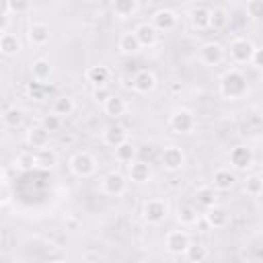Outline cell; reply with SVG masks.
<instances>
[{
    "label": "cell",
    "mask_w": 263,
    "mask_h": 263,
    "mask_svg": "<svg viewBox=\"0 0 263 263\" xmlns=\"http://www.w3.org/2000/svg\"><path fill=\"white\" fill-rule=\"evenodd\" d=\"M218 88H220L222 99H226V101H238V99H242L247 95L249 82H247V76L238 68H228L218 78Z\"/></svg>",
    "instance_id": "6da1fadb"
},
{
    "label": "cell",
    "mask_w": 263,
    "mask_h": 263,
    "mask_svg": "<svg viewBox=\"0 0 263 263\" xmlns=\"http://www.w3.org/2000/svg\"><path fill=\"white\" fill-rule=\"evenodd\" d=\"M68 168H70V173H72L74 177H78V179H88V177H92V175L97 173V158H95L90 152H86V150H78V152H74V154L70 156Z\"/></svg>",
    "instance_id": "7a4b0ae2"
},
{
    "label": "cell",
    "mask_w": 263,
    "mask_h": 263,
    "mask_svg": "<svg viewBox=\"0 0 263 263\" xmlns=\"http://www.w3.org/2000/svg\"><path fill=\"white\" fill-rule=\"evenodd\" d=\"M168 127L175 132V134H193L195 127H197V119L193 115L191 109L187 107H177L171 111L168 115Z\"/></svg>",
    "instance_id": "3957f363"
},
{
    "label": "cell",
    "mask_w": 263,
    "mask_h": 263,
    "mask_svg": "<svg viewBox=\"0 0 263 263\" xmlns=\"http://www.w3.org/2000/svg\"><path fill=\"white\" fill-rule=\"evenodd\" d=\"M185 164H187V154H185V150L181 146L168 144V146L162 148V152H160V166L164 171L179 173V171L185 168Z\"/></svg>",
    "instance_id": "277c9868"
},
{
    "label": "cell",
    "mask_w": 263,
    "mask_h": 263,
    "mask_svg": "<svg viewBox=\"0 0 263 263\" xmlns=\"http://www.w3.org/2000/svg\"><path fill=\"white\" fill-rule=\"evenodd\" d=\"M142 218L144 222L148 224H160L164 222V218L168 216V203L162 199V197H148L144 203H142Z\"/></svg>",
    "instance_id": "5b68a950"
},
{
    "label": "cell",
    "mask_w": 263,
    "mask_h": 263,
    "mask_svg": "<svg viewBox=\"0 0 263 263\" xmlns=\"http://www.w3.org/2000/svg\"><path fill=\"white\" fill-rule=\"evenodd\" d=\"M101 191L109 197H121L127 191V177L121 171H109L101 179Z\"/></svg>",
    "instance_id": "8992f818"
},
{
    "label": "cell",
    "mask_w": 263,
    "mask_h": 263,
    "mask_svg": "<svg viewBox=\"0 0 263 263\" xmlns=\"http://www.w3.org/2000/svg\"><path fill=\"white\" fill-rule=\"evenodd\" d=\"M228 162H230V168L236 173H245V171H249V168H253V164H255V154H253V150L249 148V146H242V144H238V146H234V148H230V152H228Z\"/></svg>",
    "instance_id": "52a82bcc"
},
{
    "label": "cell",
    "mask_w": 263,
    "mask_h": 263,
    "mask_svg": "<svg viewBox=\"0 0 263 263\" xmlns=\"http://www.w3.org/2000/svg\"><path fill=\"white\" fill-rule=\"evenodd\" d=\"M255 43L247 37H234L228 45V55L234 64H249L251 55H253Z\"/></svg>",
    "instance_id": "ba28073f"
},
{
    "label": "cell",
    "mask_w": 263,
    "mask_h": 263,
    "mask_svg": "<svg viewBox=\"0 0 263 263\" xmlns=\"http://www.w3.org/2000/svg\"><path fill=\"white\" fill-rule=\"evenodd\" d=\"M224 55H226V49L218 41H205L197 49V60L203 66H218L224 60Z\"/></svg>",
    "instance_id": "9c48e42d"
},
{
    "label": "cell",
    "mask_w": 263,
    "mask_h": 263,
    "mask_svg": "<svg viewBox=\"0 0 263 263\" xmlns=\"http://www.w3.org/2000/svg\"><path fill=\"white\" fill-rule=\"evenodd\" d=\"M156 31H173L175 27H177V23H179V14H177V10H173V8H168V6H162V8H156L154 12H152V16H150V21H148Z\"/></svg>",
    "instance_id": "30bf717a"
},
{
    "label": "cell",
    "mask_w": 263,
    "mask_h": 263,
    "mask_svg": "<svg viewBox=\"0 0 263 263\" xmlns=\"http://www.w3.org/2000/svg\"><path fill=\"white\" fill-rule=\"evenodd\" d=\"M156 74L152 72V70H146V68H142V70H138L134 76H132V82H129V86H132V90L134 92H138V95H148V92H152L154 88H156Z\"/></svg>",
    "instance_id": "8fae6325"
},
{
    "label": "cell",
    "mask_w": 263,
    "mask_h": 263,
    "mask_svg": "<svg viewBox=\"0 0 263 263\" xmlns=\"http://www.w3.org/2000/svg\"><path fill=\"white\" fill-rule=\"evenodd\" d=\"M189 242H191L189 234H187L185 230H181V228H173V230H168L166 236H164V249H166L171 255H183L185 249L189 247Z\"/></svg>",
    "instance_id": "7c38bea8"
},
{
    "label": "cell",
    "mask_w": 263,
    "mask_h": 263,
    "mask_svg": "<svg viewBox=\"0 0 263 263\" xmlns=\"http://www.w3.org/2000/svg\"><path fill=\"white\" fill-rule=\"evenodd\" d=\"M27 39H29V43H31L33 47H43V45H47L49 39H51V29H49V25L43 23V21H33V23L29 25V29H27Z\"/></svg>",
    "instance_id": "4fadbf2b"
},
{
    "label": "cell",
    "mask_w": 263,
    "mask_h": 263,
    "mask_svg": "<svg viewBox=\"0 0 263 263\" xmlns=\"http://www.w3.org/2000/svg\"><path fill=\"white\" fill-rule=\"evenodd\" d=\"M234 183H236V173L228 166H220L212 173V183L210 185L216 191H230L234 187Z\"/></svg>",
    "instance_id": "5bb4252c"
},
{
    "label": "cell",
    "mask_w": 263,
    "mask_h": 263,
    "mask_svg": "<svg viewBox=\"0 0 263 263\" xmlns=\"http://www.w3.org/2000/svg\"><path fill=\"white\" fill-rule=\"evenodd\" d=\"M203 220H205V224H208L210 228H214V230H222V228L228 226V222H230V214H228L226 208H222V205L216 203V205H212V208L205 210Z\"/></svg>",
    "instance_id": "9a60e30c"
},
{
    "label": "cell",
    "mask_w": 263,
    "mask_h": 263,
    "mask_svg": "<svg viewBox=\"0 0 263 263\" xmlns=\"http://www.w3.org/2000/svg\"><path fill=\"white\" fill-rule=\"evenodd\" d=\"M132 33L136 35V39H138L140 47H154V45H156V41H158V31H156L148 21L138 23V25L134 27V31H132Z\"/></svg>",
    "instance_id": "2e32d148"
},
{
    "label": "cell",
    "mask_w": 263,
    "mask_h": 263,
    "mask_svg": "<svg viewBox=\"0 0 263 263\" xmlns=\"http://www.w3.org/2000/svg\"><path fill=\"white\" fill-rule=\"evenodd\" d=\"M101 140H103L105 146L115 148V146H119L121 142L127 140V129H125L123 125H119V123H109V125L101 132Z\"/></svg>",
    "instance_id": "e0dca14e"
},
{
    "label": "cell",
    "mask_w": 263,
    "mask_h": 263,
    "mask_svg": "<svg viewBox=\"0 0 263 263\" xmlns=\"http://www.w3.org/2000/svg\"><path fill=\"white\" fill-rule=\"evenodd\" d=\"M25 142L31 148V152H39V150L49 146V134L41 125H33V127H29L27 136H25Z\"/></svg>",
    "instance_id": "ac0fdd59"
},
{
    "label": "cell",
    "mask_w": 263,
    "mask_h": 263,
    "mask_svg": "<svg viewBox=\"0 0 263 263\" xmlns=\"http://www.w3.org/2000/svg\"><path fill=\"white\" fill-rule=\"evenodd\" d=\"M127 179L132 183H138V185H144L152 179V168L148 162L144 160H134L127 164Z\"/></svg>",
    "instance_id": "d6986e66"
},
{
    "label": "cell",
    "mask_w": 263,
    "mask_h": 263,
    "mask_svg": "<svg viewBox=\"0 0 263 263\" xmlns=\"http://www.w3.org/2000/svg\"><path fill=\"white\" fill-rule=\"evenodd\" d=\"M51 74H53V66L47 58H37L31 62V76L37 84L45 86V82L51 78Z\"/></svg>",
    "instance_id": "ffe728a7"
},
{
    "label": "cell",
    "mask_w": 263,
    "mask_h": 263,
    "mask_svg": "<svg viewBox=\"0 0 263 263\" xmlns=\"http://www.w3.org/2000/svg\"><path fill=\"white\" fill-rule=\"evenodd\" d=\"M21 49H23V43H21V39H18L16 33L6 31V33L0 35V55L14 58V55L21 53Z\"/></svg>",
    "instance_id": "44dd1931"
},
{
    "label": "cell",
    "mask_w": 263,
    "mask_h": 263,
    "mask_svg": "<svg viewBox=\"0 0 263 263\" xmlns=\"http://www.w3.org/2000/svg\"><path fill=\"white\" fill-rule=\"evenodd\" d=\"M140 8H142V4L138 0H117V2L111 4L113 14L117 18H121V21H127L132 16H136L140 12Z\"/></svg>",
    "instance_id": "7402d4cb"
},
{
    "label": "cell",
    "mask_w": 263,
    "mask_h": 263,
    "mask_svg": "<svg viewBox=\"0 0 263 263\" xmlns=\"http://www.w3.org/2000/svg\"><path fill=\"white\" fill-rule=\"evenodd\" d=\"M189 25L195 31H205L210 27V8L203 4H195L189 10Z\"/></svg>",
    "instance_id": "603a6c76"
},
{
    "label": "cell",
    "mask_w": 263,
    "mask_h": 263,
    "mask_svg": "<svg viewBox=\"0 0 263 263\" xmlns=\"http://www.w3.org/2000/svg\"><path fill=\"white\" fill-rule=\"evenodd\" d=\"M84 78H86V82H90V84H92V88L107 86V82H109V68H107V66H103V64L90 66V68H86Z\"/></svg>",
    "instance_id": "cb8c5ba5"
},
{
    "label": "cell",
    "mask_w": 263,
    "mask_h": 263,
    "mask_svg": "<svg viewBox=\"0 0 263 263\" xmlns=\"http://www.w3.org/2000/svg\"><path fill=\"white\" fill-rule=\"evenodd\" d=\"M103 111H105V115H109V117H113V119H119V117L125 115V111H127V103H125L123 97H119V95H111V97L103 103Z\"/></svg>",
    "instance_id": "d4e9b609"
},
{
    "label": "cell",
    "mask_w": 263,
    "mask_h": 263,
    "mask_svg": "<svg viewBox=\"0 0 263 263\" xmlns=\"http://www.w3.org/2000/svg\"><path fill=\"white\" fill-rule=\"evenodd\" d=\"M199 210L193 203H179L177 208V222L181 226H195L199 222Z\"/></svg>",
    "instance_id": "484cf974"
},
{
    "label": "cell",
    "mask_w": 263,
    "mask_h": 263,
    "mask_svg": "<svg viewBox=\"0 0 263 263\" xmlns=\"http://www.w3.org/2000/svg\"><path fill=\"white\" fill-rule=\"evenodd\" d=\"M193 197H195L197 205H201L203 210H208V208H212V205L218 203V191H216L212 185H199V187L195 189Z\"/></svg>",
    "instance_id": "4316f807"
},
{
    "label": "cell",
    "mask_w": 263,
    "mask_h": 263,
    "mask_svg": "<svg viewBox=\"0 0 263 263\" xmlns=\"http://www.w3.org/2000/svg\"><path fill=\"white\" fill-rule=\"evenodd\" d=\"M74 111H76V103H74V99L70 95H60L51 103V113H55L62 119L68 117V115H72Z\"/></svg>",
    "instance_id": "83f0119b"
},
{
    "label": "cell",
    "mask_w": 263,
    "mask_h": 263,
    "mask_svg": "<svg viewBox=\"0 0 263 263\" xmlns=\"http://www.w3.org/2000/svg\"><path fill=\"white\" fill-rule=\"evenodd\" d=\"M136 154H138V148H136V144L129 142V140H125V142H121L119 146L113 148V156H115V160L121 162V164L134 162V160H136Z\"/></svg>",
    "instance_id": "f1b7e54d"
},
{
    "label": "cell",
    "mask_w": 263,
    "mask_h": 263,
    "mask_svg": "<svg viewBox=\"0 0 263 263\" xmlns=\"http://www.w3.org/2000/svg\"><path fill=\"white\" fill-rule=\"evenodd\" d=\"M230 23V14L224 6H216V8H210V27L212 31H224Z\"/></svg>",
    "instance_id": "f546056e"
},
{
    "label": "cell",
    "mask_w": 263,
    "mask_h": 263,
    "mask_svg": "<svg viewBox=\"0 0 263 263\" xmlns=\"http://www.w3.org/2000/svg\"><path fill=\"white\" fill-rule=\"evenodd\" d=\"M117 49H119V53H123V55H134V53H138L142 47H140L136 35H134L132 31H125V33H121L119 39H117Z\"/></svg>",
    "instance_id": "4dcf8cb0"
},
{
    "label": "cell",
    "mask_w": 263,
    "mask_h": 263,
    "mask_svg": "<svg viewBox=\"0 0 263 263\" xmlns=\"http://www.w3.org/2000/svg\"><path fill=\"white\" fill-rule=\"evenodd\" d=\"M2 123L4 127L8 129H18L23 123H25V111L21 107H8L4 113H2Z\"/></svg>",
    "instance_id": "1f68e13d"
},
{
    "label": "cell",
    "mask_w": 263,
    "mask_h": 263,
    "mask_svg": "<svg viewBox=\"0 0 263 263\" xmlns=\"http://www.w3.org/2000/svg\"><path fill=\"white\" fill-rule=\"evenodd\" d=\"M185 259L187 263H203L208 259V247L201 242H189V247L185 249Z\"/></svg>",
    "instance_id": "d6a6232c"
},
{
    "label": "cell",
    "mask_w": 263,
    "mask_h": 263,
    "mask_svg": "<svg viewBox=\"0 0 263 263\" xmlns=\"http://www.w3.org/2000/svg\"><path fill=\"white\" fill-rule=\"evenodd\" d=\"M35 162L39 168H53L58 164V152L47 146V148L35 152Z\"/></svg>",
    "instance_id": "836d02e7"
},
{
    "label": "cell",
    "mask_w": 263,
    "mask_h": 263,
    "mask_svg": "<svg viewBox=\"0 0 263 263\" xmlns=\"http://www.w3.org/2000/svg\"><path fill=\"white\" fill-rule=\"evenodd\" d=\"M14 168H16V171H21V173H29V171L37 168V162H35V152L25 150V152L16 154V158H14Z\"/></svg>",
    "instance_id": "e575fe53"
},
{
    "label": "cell",
    "mask_w": 263,
    "mask_h": 263,
    "mask_svg": "<svg viewBox=\"0 0 263 263\" xmlns=\"http://www.w3.org/2000/svg\"><path fill=\"white\" fill-rule=\"evenodd\" d=\"M242 189H245L247 195H251V197H259L261 191H263V179H261V175H259V173H251V175H247Z\"/></svg>",
    "instance_id": "d590c367"
},
{
    "label": "cell",
    "mask_w": 263,
    "mask_h": 263,
    "mask_svg": "<svg viewBox=\"0 0 263 263\" xmlns=\"http://www.w3.org/2000/svg\"><path fill=\"white\" fill-rule=\"evenodd\" d=\"M39 125L51 136V134H55V132L62 129V117H58L55 113H47V115L41 117V123H39Z\"/></svg>",
    "instance_id": "8d00e7d4"
},
{
    "label": "cell",
    "mask_w": 263,
    "mask_h": 263,
    "mask_svg": "<svg viewBox=\"0 0 263 263\" xmlns=\"http://www.w3.org/2000/svg\"><path fill=\"white\" fill-rule=\"evenodd\" d=\"M245 10H247V16H251L253 21H259L263 16V2L261 0H249Z\"/></svg>",
    "instance_id": "74e56055"
},
{
    "label": "cell",
    "mask_w": 263,
    "mask_h": 263,
    "mask_svg": "<svg viewBox=\"0 0 263 263\" xmlns=\"http://www.w3.org/2000/svg\"><path fill=\"white\" fill-rule=\"evenodd\" d=\"M249 64H251L255 70H261V68H263V49H261V45H255V49H253V55H251Z\"/></svg>",
    "instance_id": "f35d334b"
},
{
    "label": "cell",
    "mask_w": 263,
    "mask_h": 263,
    "mask_svg": "<svg viewBox=\"0 0 263 263\" xmlns=\"http://www.w3.org/2000/svg\"><path fill=\"white\" fill-rule=\"evenodd\" d=\"M31 8V4L29 2H25V0H10L8 2V12H16V14H21V12H27Z\"/></svg>",
    "instance_id": "ab89813d"
},
{
    "label": "cell",
    "mask_w": 263,
    "mask_h": 263,
    "mask_svg": "<svg viewBox=\"0 0 263 263\" xmlns=\"http://www.w3.org/2000/svg\"><path fill=\"white\" fill-rule=\"evenodd\" d=\"M111 95H113V92H111L107 86H99V88H92V99H95L97 103H101V105H103V103H105V101H107Z\"/></svg>",
    "instance_id": "60d3db41"
},
{
    "label": "cell",
    "mask_w": 263,
    "mask_h": 263,
    "mask_svg": "<svg viewBox=\"0 0 263 263\" xmlns=\"http://www.w3.org/2000/svg\"><path fill=\"white\" fill-rule=\"evenodd\" d=\"M8 23H10V14H2L0 12V35L8 31Z\"/></svg>",
    "instance_id": "b9f144b4"
},
{
    "label": "cell",
    "mask_w": 263,
    "mask_h": 263,
    "mask_svg": "<svg viewBox=\"0 0 263 263\" xmlns=\"http://www.w3.org/2000/svg\"><path fill=\"white\" fill-rule=\"evenodd\" d=\"M0 12H2V14H10V12H8V2H6V0H0Z\"/></svg>",
    "instance_id": "7bdbcfd3"
},
{
    "label": "cell",
    "mask_w": 263,
    "mask_h": 263,
    "mask_svg": "<svg viewBox=\"0 0 263 263\" xmlns=\"http://www.w3.org/2000/svg\"><path fill=\"white\" fill-rule=\"evenodd\" d=\"M49 263H68V261H64V259H53V261H49Z\"/></svg>",
    "instance_id": "ee69618b"
}]
</instances>
